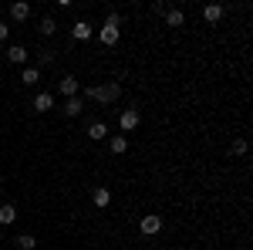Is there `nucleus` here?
Segmentation results:
<instances>
[{
  "mask_svg": "<svg viewBox=\"0 0 253 250\" xmlns=\"http://www.w3.org/2000/svg\"><path fill=\"white\" fill-rule=\"evenodd\" d=\"M108 149H112L115 155H122L125 149H128V135H112V139H108Z\"/></svg>",
  "mask_w": 253,
  "mask_h": 250,
  "instance_id": "obj_14",
  "label": "nucleus"
},
{
  "mask_svg": "<svg viewBox=\"0 0 253 250\" xmlns=\"http://www.w3.org/2000/svg\"><path fill=\"white\" fill-rule=\"evenodd\" d=\"M41 81V68H24L20 71V85H38Z\"/></svg>",
  "mask_w": 253,
  "mask_h": 250,
  "instance_id": "obj_16",
  "label": "nucleus"
},
{
  "mask_svg": "<svg viewBox=\"0 0 253 250\" xmlns=\"http://www.w3.org/2000/svg\"><path fill=\"white\" fill-rule=\"evenodd\" d=\"M233 155H247V139H233V149H230Z\"/></svg>",
  "mask_w": 253,
  "mask_h": 250,
  "instance_id": "obj_20",
  "label": "nucleus"
},
{
  "mask_svg": "<svg viewBox=\"0 0 253 250\" xmlns=\"http://www.w3.org/2000/svg\"><path fill=\"white\" fill-rule=\"evenodd\" d=\"M118 34H122V31H115V27H105V24L98 27V41H101L105 48H112V44H118Z\"/></svg>",
  "mask_w": 253,
  "mask_h": 250,
  "instance_id": "obj_7",
  "label": "nucleus"
},
{
  "mask_svg": "<svg viewBox=\"0 0 253 250\" xmlns=\"http://www.w3.org/2000/svg\"><path fill=\"white\" fill-rule=\"evenodd\" d=\"M7 34H10V24H0V41H7Z\"/></svg>",
  "mask_w": 253,
  "mask_h": 250,
  "instance_id": "obj_22",
  "label": "nucleus"
},
{
  "mask_svg": "<svg viewBox=\"0 0 253 250\" xmlns=\"http://www.w3.org/2000/svg\"><path fill=\"white\" fill-rule=\"evenodd\" d=\"M58 92H61V95H64V98H75V95H78V92H81L78 78H75V75H64V78H61V81H58Z\"/></svg>",
  "mask_w": 253,
  "mask_h": 250,
  "instance_id": "obj_4",
  "label": "nucleus"
},
{
  "mask_svg": "<svg viewBox=\"0 0 253 250\" xmlns=\"http://www.w3.org/2000/svg\"><path fill=\"white\" fill-rule=\"evenodd\" d=\"M166 24H169V27H182V24H186V14H182V10H169V14H166Z\"/></svg>",
  "mask_w": 253,
  "mask_h": 250,
  "instance_id": "obj_17",
  "label": "nucleus"
},
{
  "mask_svg": "<svg viewBox=\"0 0 253 250\" xmlns=\"http://www.w3.org/2000/svg\"><path fill=\"white\" fill-rule=\"evenodd\" d=\"M10 17L17 20V24H20V20H27V17H31V3H27V0H17V3H10Z\"/></svg>",
  "mask_w": 253,
  "mask_h": 250,
  "instance_id": "obj_8",
  "label": "nucleus"
},
{
  "mask_svg": "<svg viewBox=\"0 0 253 250\" xmlns=\"http://www.w3.org/2000/svg\"><path fill=\"white\" fill-rule=\"evenodd\" d=\"M105 135H108V125H105V122H91V125H88V139H95V142H101Z\"/></svg>",
  "mask_w": 253,
  "mask_h": 250,
  "instance_id": "obj_15",
  "label": "nucleus"
},
{
  "mask_svg": "<svg viewBox=\"0 0 253 250\" xmlns=\"http://www.w3.org/2000/svg\"><path fill=\"white\" fill-rule=\"evenodd\" d=\"M17 247L20 250H34V247H38V240H34L31 233H20V237H17Z\"/></svg>",
  "mask_w": 253,
  "mask_h": 250,
  "instance_id": "obj_19",
  "label": "nucleus"
},
{
  "mask_svg": "<svg viewBox=\"0 0 253 250\" xmlns=\"http://www.w3.org/2000/svg\"><path fill=\"white\" fill-rule=\"evenodd\" d=\"M91 203H95L98 210H105V206L112 203V190H105V186H98V190L91 193Z\"/></svg>",
  "mask_w": 253,
  "mask_h": 250,
  "instance_id": "obj_11",
  "label": "nucleus"
},
{
  "mask_svg": "<svg viewBox=\"0 0 253 250\" xmlns=\"http://www.w3.org/2000/svg\"><path fill=\"white\" fill-rule=\"evenodd\" d=\"M14 220H17V206L14 203H3L0 206V227H10Z\"/></svg>",
  "mask_w": 253,
  "mask_h": 250,
  "instance_id": "obj_13",
  "label": "nucleus"
},
{
  "mask_svg": "<svg viewBox=\"0 0 253 250\" xmlns=\"http://www.w3.org/2000/svg\"><path fill=\"white\" fill-rule=\"evenodd\" d=\"M118 95H122V85H118V81L84 88V98H91V101H98V105H112V101H118Z\"/></svg>",
  "mask_w": 253,
  "mask_h": 250,
  "instance_id": "obj_1",
  "label": "nucleus"
},
{
  "mask_svg": "<svg viewBox=\"0 0 253 250\" xmlns=\"http://www.w3.org/2000/svg\"><path fill=\"white\" fill-rule=\"evenodd\" d=\"M223 14H226L223 3H206V7H203V20H206V24H219Z\"/></svg>",
  "mask_w": 253,
  "mask_h": 250,
  "instance_id": "obj_6",
  "label": "nucleus"
},
{
  "mask_svg": "<svg viewBox=\"0 0 253 250\" xmlns=\"http://www.w3.org/2000/svg\"><path fill=\"white\" fill-rule=\"evenodd\" d=\"M7 61H10V64H24V61H27V48L10 44V48H7Z\"/></svg>",
  "mask_w": 253,
  "mask_h": 250,
  "instance_id": "obj_12",
  "label": "nucleus"
},
{
  "mask_svg": "<svg viewBox=\"0 0 253 250\" xmlns=\"http://www.w3.org/2000/svg\"><path fill=\"white\" fill-rule=\"evenodd\" d=\"M138 230L145 233V237H156V233L162 230V216H156V213H149V216H142V220H138Z\"/></svg>",
  "mask_w": 253,
  "mask_h": 250,
  "instance_id": "obj_3",
  "label": "nucleus"
},
{
  "mask_svg": "<svg viewBox=\"0 0 253 250\" xmlns=\"http://www.w3.org/2000/svg\"><path fill=\"white\" fill-rule=\"evenodd\" d=\"M71 38H75V41H91V38H95V27H91L88 20H75V27H71Z\"/></svg>",
  "mask_w": 253,
  "mask_h": 250,
  "instance_id": "obj_5",
  "label": "nucleus"
},
{
  "mask_svg": "<svg viewBox=\"0 0 253 250\" xmlns=\"http://www.w3.org/2000/svg\"><path fill=\"white\" fill-rule=\"evenodd\" d=\"M81 112H84V101H81L78 95H75V98H68V101H64V115H68V118H78Z\"/></svg>",
  "mask_w": 253,
  "mask_h": 250,
  "instance_id": "obj_10",
  "label": "nucleus"
},
{
  "mask_svg": "<svg viewBox=\"0 0 253 250\" xmlns=\"http://www.w3.org/2000/svg\"><path fill=\"white\" fill-rule=\"evenodd\" d=\"M138 122H142L138 108H125V112L118 115V129H122V135H125V132H132V129H138Z\"/></svg>",
  "mask_w": 253,
  "mask_h": 250,
  "instance_id": "obj_2",
  "label": "nucleus"
},
{
  "mask_svg": "<svg viewBox=\"0 0 253 250\" xmlns=\"http://www.w3.org/2000/svg\"><path fill=\"white\" fill-rule=\"evenodd\" d=\"M105 27H115V31H122V17H118V14H108V17H105Z\"/></svg>",
  "mask_w": 253,
  "mask_h": 250,
  "instance_id": "obj_21",
  "label": "nucleus"
},
{
  "mask_svg": "<svg viewBox=\"0 0 253 250\" xmlns=\"http://www.w3.org/2000/svg\"><path fill=\"white\" fill-rule=\"evenodd\" d=\"M38 31H41V38H51V34L58 31V24H54V17H44V20H41V27H38Z\"/></svg>",
  "mask_w": 253,
  "mask_h": 250,
  "instance_id": "obj_18",
  "label": "nucleus"
},
{
  "mask_svg": "<svg viewBox=\"0 0 253 250\" xmlns=\"http://www.w3.org/2000/svg\"><path fill=\"white\" fill-rule=\"evenodd\" d=\"M51 105H54V95H51V92H38V95H34V112H41V115H44Z\"/></svg>",
  "mask_w": 253,
  "mask_h": 250,
  "instance_id": "obj_9",
  "label": "nucleus"
}]
</instances>
